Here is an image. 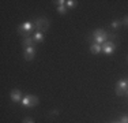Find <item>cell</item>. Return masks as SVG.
Here are the masks:
<instances>
[{
	"label": "cell",
	"mask_w": 128,
	"mask_h": 123,
	"mask_svg": "<svg viewBox=\"0 0 128 123\" xmlns=\"http://www.w3.org/2000/svg\"><path fill=\"white\" fill-rule=\"evenodd\" d=\"M114 38H116L114 34H112V33L106 32V30H104V29H96L90 37L91 41L96 42V44H100V45H102L104 42H106V41H113Z\"/></svg>",
	"instance_id": "obj_1"
},
{
	"label": "cell",
	"mask_w": 128,
	"mask_h": 123,
	"mask_svg": "<svg viewBox=\"0 0 128 123\" xmlns=\"http://www.w3.org/2000/svg\"><path fill=\"white\" fill-rule=\"evenodd\" d=\"M34 23L33 22H23L22 25H19V27H18V33H19L20 36H23V38L25 37H30L29 34L34 30Z\"/></svg>",
	"instance_id": "obj_2"
},
{
	"label": "cell",
	"mask_w": 128,
	"mask_h": 123,
	"mask_svg": "<svg viewBox=\"0 0 128 123\" xmlns=\"http://www.w3.org/2000/svg\"><path fill=\"white\" fill-rule=\"evenodd\" d=\"M34 27H36V30H37V32L44 33V32H46V30L49 29V21H48L46 18H44V17L37 18V19H36V22H34Z\"/></svg>",
	"instance_id": "obj_3"
},
{
	"label": "cell",
	"mask_w": 128,
	"mask_h": 123,
	"mask_svg": "<svg viewBox=\"0 0 128 123\" xmlns=\"http://www.w3.org/2000/svg\"><path fill=\"white\" fill-rule=\"evenodd\" d=\"M128 89V78H123L117 82L116 85V94L117 96H124Z\"/></svg>",
	"instance_id": "obj_4"
},
{
	"label": "cell",
	"mask_w": 128,
	"mask_h": 123,
	"mask_svg": "<svg viewBox=\"0 0 128 123\" xmlns=\"http://www.w3.org/2000/svg\"><path fill=\"white\" fill-rule=\"evenodd\" d=\"M20 104H22L23 107H36L38 104V97L33 96V94H26V96L22 98Z\"/></svg>",
	"instance_id": "obj_5"
},
{
	"label": "cell",
	"mask_w": 128,
	"mask_h": 123,
	"mask_svg": "<svg viewBox=\"0 0 128 123\" xmlns=\"http://www.w3.org/2000/svg\"><path fill=\"white\" fill-rule=\"evenodd\" d=\"M114 48H116V45H114L113 41H106V42H104V44H102V52H104L105 55L113 53Z\"/></svg>",
	"instance_id": "obj_6"
},
{
	"label": "cell",
	"mask_w": 128,
	"mask_h": 123,
	"mask_svg": "<svg viewBox=\"0 0 128 123\" xmlns=\"http://www.w3.org/2000/svg\"><path fill=\"white\" fill-rule=\"evenodd\" d=\"M36 56V48L34 47H29V48H25V52H23V57H25V60L30 62L33 60Z\"/></svg>",
	"instance_id": "obj_7"
},
{
	"label": "cell",
	"mask_w": 128,
	"mask_h": 123,
	"mask_svg": "<svg viewBox=\"0 0 128 123\" xmlns=\"http://www.w3.org/2000/svg\"><path fill=\"white\" fill-rule=\"evenodd\" d=\"M22 93H20V90H18V89H14L12 92H11V100L14 101V103H19V101H22Z\"/></svg>",
	"instance_id": "obj_8"
},
{
	"label": "cell",
	"mask_w": 128,
	"mask_h": 123,
	"mask_svg": "<svg viewBox=\"0 0 128 123\" xmlns=\"http://www.w3.org/2000/svg\"><path fill=\"white\" fill-rule=\"evenodd\" d=\"M90 52H91L93 55H98L100 52H102V45L96 44V42H91V45H90Z\"/></svg>",
	"instance_id": "obj_9"
},
{
	"label": "cell",
	"mask_w": 128,
	"mask_h": 123,
	"mask_svg": "<svg viewBox=\"0 0 128 123\" xmlns=\"http://www.w3.org/2000/svg\"><path fill=\"white\" fill-rule=\"evenodd\" d=\"M34 40H33V37H25V38L22 40V45L25 48H29V47H34Z\"/></svg>",
	"instance_id": "obj_10"
},
{
	"label": "cell",
	"mask_w": 128,
	"mask_h": 123,
	"mask_svg": "<svg viewBox=\"0 0 128 123\" xmlns=\"http://www.w3.org/2000/svg\"><path fill=\"white\" fill-rule=\"evenodd\" d=\"M33 40H34L36 44H40V42H42V41H44V33H41V32H36V33H34V36H33Z\"/></svg>",
	"instance_id": "obj_11"
},
{
	"label": "cell",
	"mask_w": 128,
	"mask_h": 123,
	"mask_svg": "<svg viewBox=\"0 0 128 123\" xmlns=\"http://www.w3.org/2000/svg\"><path fill=\"white\" fill-rule=\"evenodd\" d=\"M76 4H78L76 0H68V2H66V7H68V8H75Z\"/></svg>",
	"instance_id": "obj_12"
},
{
	"label": "cell",
	"mask_w": 128,
	"mask_h": 123,
	"mask_svg": "<svg viewBox=\"0 0 128 123\" xmlns=\"http://www.w3.org/2000/svg\"><path fill=\"white\" fill-rule=\"evenodd\" d=\"M110 26H112V29H117V27L121 26V22H120L118 19H114V21H112Z\"/></svg>",
	"instance_id": "obj_13"
},
{
	"label": "cell",
	"mask_w": 128,
	"mask_h": 123,
	"mask_svg": "<svg viewBox=\"0 0 128 123\" xmlns=\"http://www.w3.org/2000/svg\"><path fill=\"white\" fill-rule=\"evenodd\" d=\"M57 11H59L62 15H64L67 12V7H66V6H59V7H57Z\"/></svg>",
	"instance_id": "obj_14"
},
{
	"label": "cell",
	"mask_w": 128,
	"mask_h": 123,
	"mask_svg": "<svg viewBox=\"0 0 128 123\" xmlns=\"http://www.w3.org/2000/svg\"><path fill=\"white\" fill-rule=\"evenodd\" d=\"M54 4H57V7H59V6H66V2H64V0H56V2H53Z\"/></svg>",
	"instance_id": "obj_15"
},
{
	"label": "cell",
	"mask_w": 128,
	"mask_h": 123,
	"mask_svg": "<svg viewBox=\"0 0 128 123\" xmlns=\"http://www.w3.org/2000/svg\"><path fill=\"white\" fill-rule=\"evenodd\" d=\"M121 123H128V115H123L121 116Z\"/></svg>",
	"instance_id": "obj_16"
},
{
	"label": "cell",
	"mask_w": 128,
	"mask_h": 123,
	"mask_svg": "<svg viewBox=\"0 0 128 123\" xmlns=\"http://www.w3.org/2000/svg\"><path fill=\"white\" fill-rule=\"evenodd\" d=\"M23 123H34V120L32 118H25L23 119Z\"/></svg>",
	"instance_id": "obj_17"
},
{
	"label": "cell",
	"mask_w": 128,
	"mask_h": 123,
	"mask_svg": "<svg viewBox=\"0 0 128 123\" xmlns=\"http://www.w3.org/2000/svg\"><path fill=\"white\" fill-rule=\"evenodd\" d=\"M123 22H124V25H126V26H128V15H127L126 18H124V21H123Z\"/></svg>",
	"instance_id": "obj_18"
},
{
	"label": "cell",
	"mask_w": 128,
	"mask_h": 123,
	"mask_svg": "<svg viewBox=\"0 0 128 123\" xmlns=\"http://www.w3.org/2000/svg\"><path fill=\"white\" fill-rule=\"evenodd\" d=\"M126 96L128 97V89H127V92H126Z\"/></svg>",
	"instance_id": "obj_19"
},
{
	"label": "cell",
	"mask_w": 128,
	"mask_h": 123,
	"mask_svg": "<svg viewBox=\"0 0 128 123\" xmlns=\"http://www.w3.org/2000/svg\"><path fill=\"white\" fill-rule=\"evenodd\" d=\"M110 123H117V122H114V120H113V122H110Z\"/></svg>",
	"instance_id": "obj_20"
},
{
	"label": "cell",
	"mask_w": 128,
	"mask_h": 123,
	"mask_svg": "<svg viewBox=\"0 0 128 123\" xmlns=\"http://www.w3.org/2000/svg\"><path fill=\"white\" fill-rule=\"evenodd\" d=\"M117 123H121V122H117Z\"/></svg>",
	"instance_id": "obj_21"
}]
</instances>
